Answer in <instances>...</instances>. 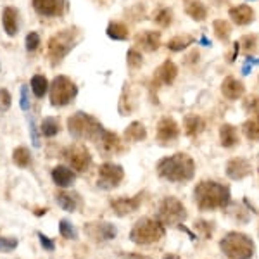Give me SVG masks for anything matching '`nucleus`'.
<instances>
[{
    "label": "nucleus",
    "instance_id": "e433bc0d",
    "mask_svg": "<svg viewBox=\"0 0 259 259\" xmlns=\"http://www.w3.org/2000/svg\"><path fill=\"white\" fill-rule=\"evenodd\" d=\"M59 232L64 239H69V240H76L78 239V230L69 223L68 220H61L59 223Z\"/></svg>",
    "mask_w": 259,
    "mask_h": 259
},
{
    "label": "nucleus",
    "instance_id": "4be33fe9",
    "mask_svg": "<svg viewBox=\"0 0 259 259\" xmlns=\"http://www.w3.org/2000/svg\"><path fill=\"white\" fill-rule=\"evenodd\" d=\"M220 144L223 145L225 149H232L235 145H239V133H237V128L233 124H221L220 128Z\"/></svg>",
    "mask_w": 259,
    "mask_h": 259
},
{
    "label": "nucleus",
    "instance_id": "0eeeda50",
    "mask_svg": "<svg viewBox=\"0 0 259 259\" xmlns=\"http://www.w3.org/2000/svg\"><path fill=\"white\" fill-rule=\"evenodd\" d=\"M76 30H66L59 31L57 35L50 36L49 40V57L52 64H59V62L68 56V52L76 44Z\"/></svg>",
    "mask_w": 259,
    "mask_h": 259
},
{
    "label": "nucleus",
    "instance_id": "7ed1b4c3",
    "mask_svg": "<svg viewBox=\"0 0 259 259\" xmlns=\"http://www.w3.org/2000/svg\"><path fill=\"white\" fill-rule=\"evenodd\" d=\"M220 247L228 259H250L254 256V242L245 233H227L221 239Z\"/></svg>",
    "mask_w": 259,
    "mask_h": 259
},
{
    "label": "nucleus",
    "instance_id": "ea45409f",
    "mask_svg": "<svg viewBox=\"0 0 259 259\" xmlns=\"http://www.w3.org/2000/svg\"><path fill=\"white\" fill-rule=\"evenodd\" d=\"M40 47V35L36 31H31L26 35V50L28 52H35Z\"/></svg>",
    "mask_w": 259,
    "mask_h": 259
},
{
    "label": "nucleus",
    "instance_id": "c03bdc74",
    "mask_svg": "<svg viewBox=\"0 0 259 259\" xmlns=\"http://www.w3.org/2000/svg\"><path fill=\"white\" fill-rule=\"evenodd\" d=\"M38 240L41 244V247L45 250H54L56 249V244H54V240H50L47 235H44V233H38Z\"/></svg>",
    "mask_w": 259,
    "mask_h": 259
},
{
    "label": "nucleus",
    "instance_id": "4c0bfd02",
    "mask_svg": "<svg viewBox=\"0 0 259 259\" xmlns=\"http://www.w3.org/2000/svg\"><path fill=\"white\" fill-rule=\"evenodd\" d=\"M244 109L252 114H259V97L257 95H247L244 100Z\"/></svg>",
    "mask_w": 259,
    "mask_h": 259
},
{
    "label": "nucleus",
    "instance_id": "9d476101",
    "mask_svg": "<svg viewBox=\"0 0 259 259\" xmlns=\"http://www.w3.org/2000/svg\"><path fill=\"white\" fill-rule=\"evenodd\" d=\"M124 178V171L119 164H112V162H104L99 168V180L97 187L104 190H111L121 183V180Z\"/></svg>",
    "mask_w": 259,
    "mask_h": 259
},
{
    "label": "nucleus",
    "instance_id": "37998d69",
    "mask_svg": "<svg viewBox=\"0 0 259 259\" xmlns=\"http://www.w3.org/2000/svg\"><path fill=\"white\" fill-rule=\"evenodd\" d=\"M21 109L26 111L30 109V99H28V87L23 85L21 87Z\"/></svg>",
    "mask_w": 259,
    "mask_h": 259
},
{
    "label": "nucleus",
    "instance_id": "72a5a7b5",
    "mask_svg": "<svg viewBox=\"0 0 259 259\" xmlns=\"http://www.w3.org/2000/svg\"><path fill=\"white\" fill-rule=\"evenodd\" d=\"M242 130H244V135L247 137L249 140H259V118L249 119L242 124Z\"/></svg>",
    "mask_w": 259,
    "mask_h": 259
},
{
    "label": "nucleus",
    "instance_id": "bb28decb",
    "mask_svg": "<svg viewBox=\"0 0 259 259\" xmlns=\"http://www.w3.org/2000/svg\"><path fill=\"white\" fill-rule=\"evenodd\" d=\"M107 36L112 40H126L128 36H130V31H128V28H126V24H123V23H119V21H111L109 24H107Z\"/></svg>",
    "mask_w": 259,
    "mask_h": 259
},
{
    "label": "nucleus",
    "instance_id": "c756f323",
    "mask_svg": "<svg viewBox=\"0 0 259 259\" xmlns=\"http://www.w3.org/2000/svg\"><path fill=\"white\" fill-rule=\"evenodd\" d=\"M12 161H14L16 166H19V168H28V166L31 164V152L28 150L26 147H18L14 149V152H12Z\"/></svg>",
    "mask_w": 259,
    "mask_h": 259
},
{
    "label": "nucleus",
    "instance_id": "20e7f679",
    "mask_svg": "<svg viewBox=\"0 0 259 259\" xmlns=\"http://www.w3.org/2000/svg\"><path fill=\"white\" fill-rule=\"evenodd\" d=\"M162 235H164V225L159 220L142 218L133 225L130 232V240L137 245H149L161 240Z\"/></svg>",
    "mask_w": 259,
    "mask_h": 259
},
{
    "label": "nucleus",
    "instance_id": "ddd939ff",
    "mask_svg": "<svg viewBox=\"0 0 259 259\" xmlns=\"http://www.w3.org/2000/svg\"><path fill=\"white\" fill-rule=\"evenodd\" d=\"M95 145L100 149V152L109 156V154H118L119 150H123V140L116 135L114 132H107L106 128L102 130V133L99 135Z\"/></svg>",
    "mask_w": 259,
    "mask_h": 259
},
{
    "label": "nucleus",
    "instance_id": "f03ea898",
    "mask_svg": "<svg viewBox=\"0 0 259 259\" xmlns=\"http://www.w3.org/2000/svg\"><path fill=\"white\" fill-rule=\"evenodd\" d=\"M157 175L168 182H189L195 175V162L185 152L173 154L157 162Z\"/></svg>",
    "mask_w": 259,
    "mask_h": 259
},
{
    "label": "nucleus",
    "instance_id": "a878e982",
    "mask_svg": "<svg viewBox=\"0 0 259 259\" xmlns=\"http://www.w3.org/2000/svg\"><path fill=\"white\" fill-rule=\"evenodd\" d=\"M185 12L194 21H204L207 18V7L200 0H185Z\"/></svg>",
    "mask_w": 259,
    "mask_h": 259
},
{
    "label": "nucleus",
    "instance_id": "c9c22d12",
    "mask_svg": "<svg viewBox=\"0 0 259 259\" xmlns=\"http://www.w3.org/2000/svg\"><path fill=\"white\" fill-rule=\"evenodd\" d=\"M171 21H173V11L169 9V7H162L154 14V23L159 24V26L166 28L171 24Z\"/></svg>",
    "mask_w": 259,
    "mask_h": 259
},
{
    "label": "nucleus",
    "instance_id": "393cba45",
    "mask_svg": "<svg viewBox=\"0 0 259 259\" xmlns=\"http://www.w3.org/2000/svg\"><path fill=\"white\" fill-rule=\"evenodd\" d=\"M124 142H142L147 139V130L140 121H133L132 124H128V128L124 130L123 135Z\"/></svg>",
    "mask_w": 259,
    "mask_h": 259
},
{
    "label": "nucleus",
    "instance_id": "79ce46f5",
    "mask_svg": "<svg viewBox=\"0 0 259 259\" xmlns=\"http://www.w3.org/2000/svg\"><path fill=\"white\" fill-rule=\"evenodd\" d=\"M11 104H12V97L9 94V90L6 89H0V111H9L11 109Z\"/></svg>",
    "mask_w": 259,
    "mask_h": 259
},
{
    "label": "nucleus",
    "instance_id": "f3484780",
    "mask_svg": "<svg viewBox=\"0 0 259 259\" xmlns=\"http://www.w3.org/2000/svg\"><path fill=\"white\" fill-rule=\"evenodd\" d=\"M178 76V66L173 61H164L157 68L156 74H154V83L159 85H171Z\"/></svg>",
    "mask_w": 259,
    "mask_h": 259
},
{
    "label": "nucleus",
    "instance_id": "f704fd0d",
    "mask_svg": "<svg viewBox=\"0 0 259 259\" xmlns=\"http://www.w3.org/2000/svg\"><path fill=\"white\" fill-rule=\"evenodd\" d=\"M56 199H57V204H59L64 211L73 212L76 209V200H74V197L69 194V192H59Z\"/></svg>",
    "mask_w": 259,
    "mask_h": 259
},
{
    "label": "nucleus",
    "instance_id": "09e8293b",
    "mask_svg": "<svg viewBox=\"0 0 259 259\" xmlns=\"http://www.w3.org/2000/svg\"><path fill=\"white\" fill-rule=\"evenodd\" d=\"M257 173H259V171H257Z\"/></svg>",
    "mask_w": 259,
    "mask_h": 259
},
{
    "label": "nucleus",
    "instance_id": "a211bd4d",
    "mask_svg": "<svg viewBox=\"0 0 259 259\" xmlns=\"http://www.w3.org/2000/svg\"><path fill=\"white\" fill-rule=\"evenodd\" d=\"M227 175L232 180H244L250 175V162L244 157H233L227 162Z\"/></svg>",
    "mask_w": 259,
    "mask_h": 259
},
{
    "label": "nucleus",
    "instance_id": "f8f14e48",
    "mask_svg": "<svg viewBox=\"0 0 259 259\" xmlns=\"http://www.w3.org/2000/svg\"><path fill=\"white\" fill-rule=\"evenodd\" d=\"M85 232L90 239L102 242V240H112L116 235H118V230H116L114 225L107 223V221H94V223H89L85 227Z\"/></svg>",
    "mask_w": 259,
    "mask_h": 259
},
{
    "label": "nucleus",
    "instance_id": "1a4fd4ad",
    "mask_svg": "<svg viewBox=\"0 0 259 259\" xmlns=\"http://www.w3.org/2000/svg\"><path fill=\"white\" fill-rule=\"evenodd\" d=\"M64 159L68 161L69 168L76 173H83L90 168L92 164V156L89 152V149L85 145H80V144H74V145H69V147L64 149L62 152Z\"/></svg>",
    "mask_w": 259,
    "mask_h": 259
},
{
    "label": "nucleus",
    "instance_id": "5701e85b",
    "mask_svg": "<svg viewBox=\"0 0 259 259\" xmlns=\"http://www.w3.org/2000/svg\"><path fill=\"white\" fill-rule=\"evenodd\" d=\"M183 126H185L187 137H197L199 133H202L206 130V121L197 114H189L183 119Z\"/></svg>",
    "mask_w": 259,
    "mask_h": 259
},
{
    "label": "nucleus",
    "instance_id": "a19ab883",
    "mask_svg": "<svg viewBox=\"0 0 259 259\" xmlns=\"http://www.w3.org/2000/svg\"><path fill=\"white\" fill-rule=\"evenodd\" d=\"M18 247V240L9 237H0V252H11Z\"/></svg>",
    "mask_w": 259,
    "mask_h": 259
},
{
    "label": "nucleus",
    "instance_id": "7c9ffc66",
    "mask_svg": "<svg viewBox=\"0 0 259 259\" xmlns=\"http://www.w3.org/2000/svg\"><path fill=\"white\" fill-rule=\"evenodd\" d=\"M212 31H214L218 40L227 41L230 38V33H232V24L225 19H216L214 23H212Z\"/></svg>",
    "mask_w": 259,
    "mask_h": 259
},
{
    "label": "nucleus",
    "instance_id": "9b49d317",
    "mask_svg": "<svg viewBox=\"0 0 259 259\" xmlns=\"http://www.w3.org/2000/svg\"><path fill=\"white\" fill-rule=\"evenodd\" d=\"M180 135V126L171 116H162L157 123V142L162 145H169L178 139Z\"/></svg>",
    "mask_w": 259,
    "mask_h": 259
},
{
    "label": "nucleus",
    "instance_id": "58836bf2",
    "mask_svg": "<svg viewBox=\"0 0 259 259\" xmlns=\"http://www.w3.org/2000/svg\"><path fill=\"white\" fill-rule=\"evenodd\" d=\"M240 44H242V47H244V50H247L249 54L254 52V50H256V47H257V35L250 33V35L242 36Z\"/></svg>",
    "mask_w": 259,
    "mask_h": 259
},
{
    "label": "nucleus",
    "instance_id": "dca6fc26",
    "mask_svg": "<svg viewBox=\"0 0 259 259\" xmlns=\"http://www.w3.org/2000/svg\"><path fill=\"white\" fill-rule=\"evenodd\" d=\"M140 202H142L140 195H135V197H119V199L112 200L111 207L118 216H128V214H132L133 211L139 209Z\"/></svg>",
    "mask_w": 259,
    "mask_h": 259
},
{
    "label": "nucleus",
    "instance_id": "412c9836",
    "mask_svg": "<svg viewBox=\"0 0 259 259\" xmlns=\"http://www.w3.org/2000/svg\"><path fill=\"white\" fill-rule=\"evenodd\" d=\"M52 180L56 185L66 189V187L73 185L74 180H76V175H74V171L68 168V166H56V168L52 169Z\"/></svg>",
    "mask_w": 259,
    "mask_h": 259
},
{
    "label": "nucleus",
    "instance_id": "b1692460",
    "mask_svg": "<svg viewBox=\"0 0 259 259\" xmlns=\"http://www.w3.org/2000/svg\"><path fill=\"white\" fill-rule=\"evenodd\" d=\"M2 26L9 36H16V33H18V11L14 7H6L4 9Z\"/></svg>",
    "mask_w": 259,
    "mask_h": 259
},
{
    "label": "nucleus",
    "instance_id": "49530a36",
    "mask_svg": "<svg viewBox=\"0 0 259 259\" xmlns=\"http://www.w3.org/2000/svg\"><path fill=\"white\" fill-rule=\"evenodd\" d=\"M189 56H190V57H189V59H187V62H190V61H194V62H195V61L199 59V52H197V50H194V52H190Z\"/></svg>",
    "mask_w": 259,
    "mask_h": 259
},
{
    "label": "nucleus",
    "instance_id": "473e14b6",
    "mask_svg": "<svg viewBox=\"0 0 259 259\" xmlns=\"http://www.w3.org/2000/svg\"><path fill=\"white\" fill-rule=\"evenodd\" d=\"M126 64L130 69H140L142 64H144V56H142V52L139 49L132 47L126 52Z\"/></svg>",
    "mask_w": 259,
    "mask_h": 259
},
{
    "label": "nucleus",
    "instance_id": "de8ad7c7",
    "mask_svg": "<svg viewBox=\"0 0 259 259\" xmlns=\"http://www.w3.org/2000/svg\"><path fill=\"white\" fill-rule=\"evenodd\" d=\"M164 259H178V257L177 256H166Z\"/></svg>",
    "mask_w": 259,
    "mask_h": 259
},
{
    "label": "nucleus",
    "instance_id": "39448f33",
    "mask_svg": "<svg viewBox=\"0 0 259 259\" xmlns=\"http://www.w3.org/2000/svg\"><path fill=\"white\" fill-rule=\"evenodd\" d=\"M68 130L74 139H87L97 142L104 126L94 116L85 114V112H76L68 119Z\"/></svg>",
    "mask_w": 259,
    "mask_h": 259
},
{
    "label": "nucleus",
    "instance_id": "aec40b11",
    "mask_svg": "<svg viewBox=\"0 0 259 259\" xmlns=\"http://www.w3.org/2000/svg\"><path fill=\"white\" fill-rule=\"evenodd\" d=\"M228 14L237 26H247V24H250L254 21V9L249 6H245V4L232 7V9L228 11Z\"/></svg>",
    "mask_w": 259,
    "mask_h": 259
},
{
    "label": "nucleus",
    "instance_id": "a18cd8bd",
    "mask_svg": "<svg viewBox=\"0 0 259 259\" xmlns=\"http://www.w3.org/2000/svg\"><path fill=\"white\" fill-rule=\"evenodd\" d=\"M30 132H31V142L35 147H40V140H38V133H36V128H35V121L30 118Z\"/></svg>",
    "mask_w": 259,
    "mask_h": 259
},
{
    "label": "nucleus",
    "instance_id": "2eb2a0df",
    "mask_svg": "<svg viewBox=\"0 0 259 259\" xmlns=\"http://www.w3.org/2000/svg\"><path fill=\"white\" fill-rule=\"evenodd\" d=\"M137 47L144 52H156L161 47V33L159 31H142L135 36Z\"/></svg>",
    "mask_w": 259,
    "mask_h": 259
},
{
    "label": "nucleus",
    "instance_id": "2f4dec72",
    "mask_svg": "<svg viewBox=\"0 0 259 259\" xmlns=\"http://www.w3.org/2000/svg\"><path fill=\"white\" fill-rule=\"evenodd\" d=\"M59 119L57 118H52V116H49V118H45L41 121L40 124V132L44 137H56L57 133H59Z\"/></svg>",
    "mask_w": 259,
    "mask_h": 259
},
{
    "label": "nucleus",
    "instance_id": "6ab92c4d",
    "mask_svg": "<svg viewBox=\"0 0 259 259\" xmlns=\"http://www.w3.org/2000/svg\"><path fill=\"white\" fill-rule=\"evenodd\" d=\"M221 94L225 95L228 100H237L240 97H244L245 94V87L240 80H237L235 76H227L221 83Z\"/></svg>",
    "mask_w": 259,
    "mask_h": 259
},
{
    "label": "nucleus",
    "instance_id": "f257e3e1",
    "mask_svg": "<svg viewBox=\"0 0 259 259\" xmlns=\"http://www.w3.org/2000/svg\"><path fill=\"white\" fill-rule=\"evenodd\" d=\"M194 200L200 211H216L227 207L230 202V189L223 183L204 180L194 190Z\"/></svg>",
    "mask_w": 259,
    "mask_h": 259
},
{
    "label": "nucleus",
    "instance_id": "6e6552de",
    "mask_svg": "<svg viewBox=\"0 0 259 259\" xmlns=\"http://www.w3.org/2000/svg\"><path fill=\"white\" fill-rule=\"evenodd\" d=\"M157 220L164 227H180L187 220V211L182 200L177 197H166L161 200L159 211H157Z\"/></svg>",
    "mask_w": 259,
    "mask_h": 259
},
{
    "label": "nucleus",
    "instance_id": "c85d7f7f",
    "mask_svg": "<svg viewBox=\"0 0 259 259\" xmlns=\"http://www.w3.org/2000/svg\"><path fill=\"white\" fill-rule=\"evenodd\" d=\"M192 44H194V36L177 35L168 41V49L173 50V52H182V50H185L187 47H190Z\"/></svg>",
    "mask_w": 259,
    "mask_h": 259
},
{
    "label": "nucleus",
    "instance_id": "cd10ccee",
    "mask_svg": "<svg viewBox=\"0 0 259 259\" xmlns=\"http://www.w3.org/2000/svg\"><path fill=\"white\" fill-rule=\"evenodd\" d=\"M30 87H31L33 94H35V97L41 99V97H45V94H47V90H49V81L44 74H35L30 81Z\"/></svg>",
    "mask_w": 259,
    "mask_h": 259
},
{
    "label": "nucleus",
    "instance_id": "4468645a",
    "mask_svg": "<svg viewBox=\"0 0 259 259\" xmlns=\"http://www.w3.org/2000/svg\"><path fill=\"white\" fill-rule=\"evenodd\" d=\"M33 7L40 16L56 18L64 11V0H33Z\"/></svg>",
    "mask_w": 259,
    "mask_h": 259
},
{
    "label": "nucleus",
    "instance_id": "423d86ee",
    "mask_svg": "<svg viewBox=\"0 0 259 259\" xmlns=\"http://www.w3.org/2000/svg\"><path fill=\"white\" fill-rule=\"evenodd\" d=\"M78 95V87L74 85L73 80L64 74L54 78L52 85H50V104L54 107H64L74 100Z\"/></svg>",
    "mask_w": 259,
    "mask_h": 259
}]
</instances>
